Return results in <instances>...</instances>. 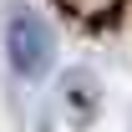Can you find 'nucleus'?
Listing matches in <instances>:
<instances>
[{"instance_id":"nucleus-1","label":"nucleus","mask_w":132,"mask_h":132,"mask_svg":"<svg viewBox=\"0 0 132 132\" xmlns=\"http://www.w3.org/2000/svg\"><path fill=\"white\" fill-rule=\"evenodd\" d=\"M5 56H10V71L36 81L51 71V56H56V41H51V26L36 10H15L10 26H5Z\"/></svg>"}]
</instances>
